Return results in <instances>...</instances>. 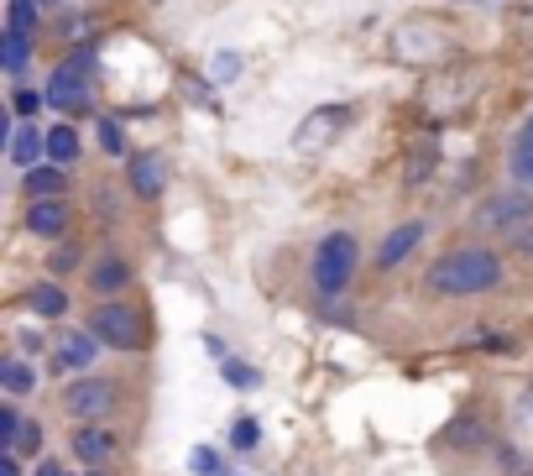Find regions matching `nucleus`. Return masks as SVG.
<instances>
[{"label":"nucleus","mask_w":533,"mask_h":476,"mask_svg":"<svg viewBox=\"0 0 533 476\" xmlns=\"http://www.w3.org/2000/svg\"><path fill=\"white\" fill-rule=\"evenodd\" d=\"M131 262L121 257V252H105V257H95V267H89V293L95 299H121V293L131 288Z\"/></svg>","instance_id":"f8f14e48"},{"label":"nucleus","mask_w":533,"mask_h":476,"mask_svg":"<svg viewBox=\"0 0 533 476\" xmlns=\"http://www.w3.org/2000/svg\"><path fill=\"white\" fill-rule=\"evenodd\" d=\"M126 189L136 194V199H162L168 194V157L162 152H131L126 157Z\"/></svg>","instance_id":"6e6552de"},{"label":"nucleus","mask_w":533,"mask_h":476,"mask_svg":"<svg viewBox=\"0 0 533 476\" xmlns=\"http://www.w3.org/2000/svg\"><path fill=\"white\" fill-rule=\"evenodd\" d=\"M42 105H48V89H11V110H16L21 121L42 116Z\"/></svg>","instance_id":"b1692460"},{"label":"nucleus","mask_w":533,"mask_h":476,"mask_svg":"<svg viewBox=\"0 0 533 476\" xmlns=\"http://www.w3.org/2000/svg\"><path fill=\"white\" fill-rule=\"evenodd\" d=\"M79 147H84V142H79V126H68V121H53V126H48V163H63V168H68V163L79 157Z\"/></svg>","instance_id":"aec40b11"},{"label":"nucleus","mask_w":533,"mask_h":476,"mask_svg":"<svg viewBox=\"0 0 533 476\" xmlns=\"http://www.w3.org/2000/svg\"><path fill=\"white\" fill-rule=\"evenodd\" d=\"M68 450H74L84 466H110L115 456H121V435H110L100 419H89V424H79L74 435H68Z\"/></svg>","instance_id":"9d476101"},{"label":"nucleus","mask_w":533,"mask_h":476,"mask_svg":"<svg viewBox=\"0 0 533 476\" xmlns=\"http://www.w3.org/2000/svg\"><path fill=\"white\" fill-rule=\"evenodd\" d=\"M32 476H68V471H63V461H53V456H42V461L32 466Z\"/></svg>","instance_id":"e433bc0d"},{"label":"nucleus","mask_w":533,"mask_h":476,"mask_svg":"<svg viewBox=\"0 0 533 476\" xmlns=\"http://www.w3.org/2000/svg\"><path fill=\"white\" fill-rule=\"evenodd\" d=\"M241 74V53H220L210 63V84H225V79H236Z\"/></svg>","instance_id":"c756f323"},{"label":"nucleus","mask_w":533,"mask_h":476,"mask_svg":"<svg viewBox=\"0 0 533 476\" xmlns=\"http://www.w3.org/2000/svg\"><path fill=\"white\" fill-rule=\"evenodd\" d=\"M32 48H37V37H27V32H11V27H6V37H0V63H6V74H11V79H16V74H27Z\"/></svg>","instance_id":"6ab92c4d"},{"label":"nucleus","mask_w":533,"mask_h":476,"mask_svg":"<svg viewBox=\"0 0 533 476\" xmlns=\"http://www.w3.org/2000/svg\"><path fill=\"white\" fill-rule=\"evenodd\" d=\"M204 351H210L215 361H225V356H230V351H225V340H220V335H210V340H204Z\"/></svg>","instance_id":"58836bf2"},{"label":"nucleus","mask_w":533,"mask_h":476,"mask_svg":"<svg viewBox=\"0 0 533 476\" xmlns=\"http://www.w3.org/2000/svg\"><path fill=\"white\" fill-rule=\"evenodd\" d=\"M445 440H450V445H481V440H486V429H481L476 414H466V419H455V429H450Z\"/></svg>","instance_id":"c85d7f7f"},{"label":"nucleus","mask_w":533,"mask_h":476,"mask_svg":"<svg viewBox=\"0 0 533 476\" xmlns=\"http://www.w3.org/2000/svg\"><path fill=\"white\" fill-rule=\"evenodd\" d=\"M100 346H105V340L95 335V330H63L58 340H53V372H89V367H95V356H100Z\"/></svg>","instance_id":"0eeeda50"},{"label":"nucleus","mask_w":533,"mask_h":476,"mask_svg":"<svg viewBox=\"0 0 533 476\" xmlns=\"http://www.w3.org/2000/svg\"><path fill=\"white\" fill-rule=\"evenodd\" d=\"M497 456H502V466H507V476H533V471H528V461L518 456V450H513V445H502V450H497Z\"/></svg>","instance_id":"2f4dec72"},{"label":"nucleus","mask_w":533,"mask_h":476,"mask_svg":"<svg viewBox=\"0 0 533 476\" xmlns=\"http://www.w3.org/2000/svg\"><path fill=\"white\" fill-rule=\"evenodd\" d=\"M68 204H63V194H53V199H32L27 204V231L32 236H42V241H58L63 231H68Z\"/></svg>","instance_id":"ddd939ff"},{"label":"nucleus","mask_w":533,"mask_h":476,"mask_svg":"<svg viewBox=\"0 0 533 476\" xmlns=\"http://www.w3.org/2000/svg\"><path fill=\"white\" fill-rule=\"evenodd\" d=\"M21 189H27V199H53L63 194V163H37L21 173Z\"/></svg>","instance_id":"a211bd4d"},{"label":"nucleus","mask_w":533,"mask_h":476,"mask_svg":"<svg viewBox=\"0 0 533 476\" xmlns=\"http://www.w3.org/2000/svg\"><path fill=\"white\" fill-rule=\"evenodd\" d=\"M230 445H236V450H257L262 445V419L241 414L236 424H230Z\"/></svg>","instance_id":"393cba45"},{"label":"nucleus","mask_w":533,"mask_h":476,"mask_svg":"<svg viewBox=\"0 0 533 476\" xmlns=\"http://www.w3.org/2000/svg\"><path fill=\"white\" fill-rule=\"evenodd\" d=\"M74 267H84V246L79 241H58L53 257H48V272H58V278H63V272H74Z\"/></svg>","instance_id":"5701e85b"},{"label":"nucleus","mask_w":533,"mask_h":476,"mask_svg":"<svg viewBox=\"0 0 533 476\" xmlns=\"http://www.w3.org/2000/svg\"><path fill=\"white\" fill-rule=\"evenodd\" d=\"M356 267H361L356 236H351V231H330V236H319L314 257H309V283H314L319 299H340V293L351 288Z\"/></svg>","instance_id":"f03ea898"},{"label":"nucleus","mask_w":533,"mask_h":476,"mask_svg":"<svg viewBox=\"0 0 533 476\" xmlns=\"http://www.w3.org/2000/svg\"><path fill=\"white\" fill-rule=\"evenodd\" d=\"M89 63H95V48H74L53 74H48V105L74 116V110L89 105Z\"/></svg>","instance_id":"20e7f679"},{"label":"nucleus","mask_w":533,"mask_h":476,"mask_svg":"<svg viewBox=\"0 0 533 476\" xmlns=\"http://www.w3.org/2000/svg\"><path fill=\"white\" fill-rule=\"evenodd\" d=\"M42 6H63V0H42Z\"/></svg>","instance_id":"a19ab883"},{"label":"nucleus","mask_w":533,"mask_h":476,"mask_svg":"<svg viewBox=\"0 0 533 476\" xmlns=\"http://www.w3.org/2000/svg\"><path fill=\"white\" fill-rule=\"evenodd\" d=\"M424 236H429V225L424 220H403V225H392V231L382 236V246H377V272H398L413 252L424 246Z\"/></svg>","instance_id":"1a4fd4ad"},{"label":"nucleus","mask_w":533,"mask_h":476,"mask_svg":"<svg viewBox=\"0 0 533 476\" xmlns=\"http://www.w3.org/2000/svg\"><path fill=\"white\" fill-rule=\"evenodd\" d=\"M481 351H492V356H507V351H513V335H486V340H481Z\"/></svg>","instance_id":"f704fd0d"},{"label":"nucleus","mask_w":533,"mask_h":476,"mask_svg":"<svg viewBox=\"0 0 533 476\" xmlns=\"http://www.w3.org/2000/svg\"><path fill=\"white\" fill-rule=\"evenodd\" d=\"M95 131H100V147H105L110 157H126V136H121V121L100 116V121H95Z\"/></svg>","instance_id":"cd10ccee"},{"label":"nucleus","mask_w":533,"mask_h":476,"mask_svg":"<svg viewBox=\"0 0 533 476\" xmlns=\"http://www.w3.org/2000/svg\"><path fill=\"white\" fill-rule=\"evenodd\" d=\"M476 225L492 236H518L523 225H533V189H502V194H486L476 204Z\"/></svg>","instance_id":"39448f33"},{"label":"nucleus","mask_w":533,"mask_h":476,"mask_svg":"<svg viewBox=\"0 0 533 476\" xmlns=\"http://www.w3.org/2000/svg\"><path fill=\"white\" fill-rule=\"evenodd\" d=\"M32 388H37V372H32V361L21 356V351L0 356V393H6V398H27Z\"/></svg>","instance_id":"f3484780"},{"label":"nucleus","mask_w":533,"mask_h":476,"mask_svg":"<svg viewBox=\"0 0 533 476\" xmlns=\"http://www.w3.org/2000/svg\"><path fill=\"white\" fill-rule=\"evenodd\" d=\"M84 476H110V471H105V466H89V471H84Z\"/></svg>","instance_id":"ea45409f"},{"label":"nucleus","mask_w":533,"mask_h":476,"mask_svg":"<svg viewBox=\"0 0 533 476\" xmlns=\"http://www.w3.org/2000/svg\"><path fill=\"white\" fill-rule=\"evenodd\" d=\"M513 257H523V262H533V225H523V231L513 236Z\"/></svg>","instance_id":"473e14b6"},{"label":"nucleus","mask_w":533,"mask_h":476,"mask_svg":"<svg viewBox=\"0 0 533 476\" xmlns=\"http://www.w3.org/2000/svg\"><path fill=\"white\" fill-rule=\"evenodd\" d=\"M115 403H121V382H115V377H95V372H79V377H74V382H68V388H63V408H68V414H74L79 424L115 414Z\"/></svg>","instance_id":"423d86ee"},{"label":"nucleus","mask_w":533,"mask_h":476,"mask_svg":"<svg viewBox=\"0 0 533 476\" xmlns=\"http://www.w3.org/2000/svg\"><path fill=\"white\" fill-rule=\"evenodd\" d=\"M16 351H21V356H37V351H42V340H37L32 330H21V335H16Z\"/></svg>","instance_id":"c9c22d12"},{"label":"nucleus","mask_w":533,"mask_h":476,"mask_svg":"<svg viewBox=\"0 0 533 476\" xmlns=\"http://www.w3.org/2000/svg\"><path fill=\"white\" fill-rule=\"evenodd\" d=\"M42 11H48L42 0H6V27L37 37V32H42Z\"/></svg>","instance_id":"412c9836"},{"label":"nucleus","mask_w":533,"mask_h":476,"mask_svg":"<svg viewBox=\"0 0 533 476\" xmlns=\"http://www.w3.org/2000/svg\"><path fill=\"white\" fill-rule=\"evenodd\" d=\"M0 476H21V456H16V450H0Z\"/></svg>","instance_id":"4c0bfd02"},{"label":"nucleus","mask_w":533,"mask_h":476,"mask_svg":"<svg viewBox=\"0 0 533 476\" xmlns=\"http://www.w3.org/2000/svg\"><path fill=\"white\" fill-rule=\"evenodd\" d=\"M89 330H95L110 351H147L152 346V330H147V314L126 304V299H105L89 309Z\"/></svg>","instance_id":"7ed1b4c3"},{"label":"nucleus","mask_w":533,"mask_h":476,"mask_svg":"<svg viewBox=\"0 0 533 476\" xmlns=\"http://www.w3.org/2000/svg\"><path fill=\"white\" fill-rule=\"evenodd\" d=\"M42 152H48V126H37V121H21L11 131V142H6V157L16 168H37L42 163Z\"/></svg>","instance_id":"4468645a"},{"label":"nucleus","mask_w":533,"mask_h":476,"mask_svg":"<svg viewBox=\"0 0 533 476\" xmlns=\"http://www.w3.org/2000/svg\"><path fill=\"white\" fill-rule=\"evenodd\" d=\"M220 377L230 382L236 393H251V388H262V372L251 367V361H241V356H225L220 361Z\"/></svg>","instance_id":"4be33fe9"},{"label":"nucleus","mask_w":533,"mask_h":476,"mask_svg":"<svg viewBox=\"0 0 533 476\" xmlns=\"http://www.w3.org/2000/svg\"><path fill=\"white\" fill-rule=\"evenodd\" d=\"M507 178H513L518 189H533V116L518 126L513 147H507Z\"/></svg>","instance_id":"2eb2a0df"},{"label":"nucleus","mask_w":533,"mask_h":476,"mask_svg":"<svg viewBox=\"0 0 533 476\" xmlns=\"http://www.w3.org/2000/svg\"><path fill=\"white\" fill-rule=\"evenodd\" d=\"M21 424H27V419L16 414V398H6V403H0V450H16Z\"/></svg>","instance_id":"a878e982"},{"label":"nucleus","mask_w":533,"mask_h":476,"mask_svg":"<svg viewBox=\"0 0 533 476\" xmlns=\"http://www.w3.org/2000/svg\"><path fill=\"white\" fill-rule=\"evenodd\" d=\"M189 471H194V476H220V471H225L220 450H215V445H194V450H189Z\"/></svg>","instance_id":"bb28decb"},{"label":"nucleus","mask_w":533,"mask_h":476,"mask_svg":"<svg viewBox=\"0 0 533 476\" xmlns=\"http://www.w3.org/2000/svg\"><path fill=\"white\" fill-rule=\"evenodd\" d=\"M518 424H523V429H533V382L518 393Z\"/></svg>","instance_id":"72a5a7b5"},{"label":"nucleus","mask_w":533,"mask_h":476,"mask_svg":"<svg viewBox=\"0 0 533 476\" xmlns=\"http://www.w3.org/2000/svg\"><path fill=\"white\" fill-rule=\"evenodd\" d=\"M507 267L492 246H450L445 257H434L424 272V293L429 299H471V293H492L502 288Z\"/></svg>","instance_id":"f257e3e1"},{"label":"nucleus","mask_w":533,"mask_h":476,"mask_svg":"<svg viewBox=\"0 0 533 476\" xmlns=\"http://www.w3.org/2000/svg\"><path fill=\"white\" fill-rule=\"evenodd\" d=\"M32 450H42V424L37 419H27L21 435H16V456H32Z\"/></svg>","instance_id":"7c9ffc66"},{"label":"nucleus","mask_w":533,"mask_h":476,"mask_svg":"<svg viewBox=\"0 0 533 476\" xmlns=\"http://www.w3.org/2000/svg\"><path fill=\"white\" fill-rule=\"evenodd\" d=\"M345 121H351V110H345V105H319V110H309V116L298 121V131H293V152H319Z\"/></svg>","instance_id":"9b49d317"},{"label":"nucleus","mask_w":533,"mask_h":476,"mask_svg":"<svg viewBox=\"0 0 533 476\" xmlns=\"http://www.w3.org/2000/svg\"><path fill=\"white\" fill-rule=\"evenodd\" d=\"M21 304H27V309L37 314V320H63L74 299H68V293H63L58 283H32L27 293H21Z\"/></svg>","instance_id":"dca6fc26"}]
</instances>
